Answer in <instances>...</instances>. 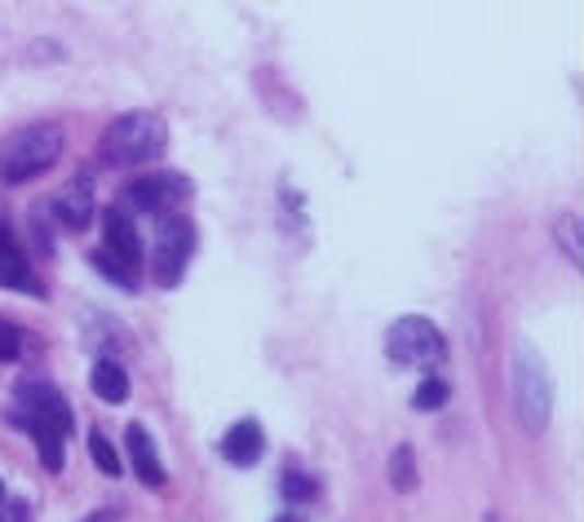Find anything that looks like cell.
Segmentation results:
<instances>
[{
  "label": "cell",
  "instance_id": "7402d4cb",
  "mask_svg": "<svg viewBox=\"0 0 584 522\" xmlns=\"http://www.w3.org/2000/svg\"><path fill=\"white\" fill-rule=\"evenodd\" d=\"M84 522H115V518H111V513H89Z\"/></svg>",
  "mask_w": 584,
  "mask_h": 522
},
{
  "label": "cell",
  "instance_id": "52a82bcc",
  "mask_svg": "<svg viewBox=\"0 0 584 522\" xmlns=\"http://www.w3.org/2000/svg\"><path fill=\"white\" fill-rule=\"evenodd\" d=\"M191 195V182L182 173H147V177H134L125 186V204L129 213H151V218H169L173 208H182V199Z\"/></svg>",
  "mask_w": 584,
  "mask_h": 522
},
{
  "label": "cell",
  "instance_id": "44dd1931",
  "mask_svg": "<svg viewBox=\"0 0 584 522\" xmlns=\"http://www.w3.org/2000/svg\"><path fill=\"white\" fill-rule=\"evenodd\" d=\"M0 522H32V509L23 500L5 496V500H0Z\"/></svg>",
  "mask_w": 584,
  "mask_h": 522
},
{
  "label": "cell",
  "instance_id": "9a60e30c",
  "mask_svg": "<svg viewBox=\"0 0 584 522\" xmlns=\"http://www.w3.org/2000/svg\"><path fill=\"white\" fill-rule=\"evenodd\" d=\"M279 496L293 500V504H310V500L319 496V483H314V474H306V469H288L284 483H279Z\"/></svg>",
  "mask_w": 584,
  "mask_h": 522
},
{
  "label": "cell",
  "instance_id": "4fadbf2b",
  "mask_svg": "<svg viewBox=\"0 0 584 522\" xmlns=\"http://www.w3.org/2000/svg\"><path fill=\"white\" fill-rule=\"evenodd\" d=\"M0 283L5 288H14V292H41L45 297V288L32 279V266H27V257L14 248V244H0Z\"/></svg>",
  "mask_w": 584,
  "mask_h": 522
},
{
  "label": "cell",
  "instance_id": "8fae6325",
  "mask_svg": "<svg viewBox=\"0 0 584 522\" xmlns=\"http://www.w3.org/2000/svg\"><path fill=\"white\" fill-rule=\"evenodd\" d=\"M125 448H129L134 474H138L147 487H164V483H169V474H164V465H160V452H156V439L147 434V426H129Z\"/></svg>",
  "mask_w": 584,
  "mask_h": 522
},
{
  "label": "cell",
  "instance_id": "e0dca14e",
  "mask_svg": "<svg viewBox=\"0 0 584 522\" xmlns=\"http://www.w3.org/2000/svg\"><path fill=\"white\" fill-rule=\"evenodd\" d=\"M447 394H451V385H447L443 376H425V381L416 385V394H412V407H416V411H434V407L447 403Z\"/></svg>",
  "mask_w": 584,
  "mask_h": 522
},
{
  "label": "cell",
  "instance_id": "30bf717a",
  "mask_svg": "<svg viewBox=\"0 0 584 522\" xmlns=\"http://www.w3.org/2000/svg\"><path fill=\"white\" fill-rule=\"evenodd\" d=\"M262 452H266V434H262L257 421H236V426L221 434V456H226L230 465H240V469L257 465Z\"/></svg>",
  "mask_w": 584,
  "mask_h": 522
},
{
  "label": "cell",
  "instance_id": "7c38bea8",
  "mask_svg": "<svg viewBox=\"0 0 584 522\" xmlns=\"http://www.w3.org/2000/svg\"><path fill=\"white\" fill-rule=\"evenodd\" d=\"M89 385H93V394H98L102 403H125V398H129V372L115 363V359H98Z\"/></svg>",
  "mask_w": 584,
  "mask_h": 522
},
{
  "label": "cell",
  "instance_id": "5bb4252c",
  "mask_svg": "<svg viewBox=\"0 0 584 522\" xmlns=\"http://www.w3.org/2000/svg\"><path fill=\"white\" fill-rule=\"evenodd\" d=\"M390 483H394V491H416V452L408 443L394 448V456H390Z\"/></svg>",
  "mask_w": 584,
  "mask_h": 522
},
{
  "label": "cell",
  "instance_id": "8992f818",
  "mask_svg": "<svg viewBox=\"0 0 584 522\" xmlns=\"http://www.w3.org/2000/svg\"><path fill=\"white\" fill-rule=\"evenodd\" d=\"M191 253H195V227H191V218H182V213L156 218V248H151V270H156V279H160L164 288L182 283Z\"/></svg>",
  "mask_w": 584,
  "mask_h": 522
},
{
  "label": "cell",
  "instance_id": "ac0fdd59",
  "mask_svg": "<svg viewBox=\"0 0 584 522\" xmlns=\"http://www.w3.org/2000/svg\"><path fill=\"white\" fill-rule=\"evenodd\" d=\"M93 266H98V270H102L106 279H115L121 288H129V292L138 288V275H134V270H125V266H115V262H111L106 253H93Z\"/></svg>",
  "mask_w": 584,
  "mask_h": 522
},
{
  "label": "cell",
  "instance_id": "ba28073f",
  "mask_svg": "<svg viewBox=\"0 0 584 522\" xmlns=\"http://www.w3.org/2000/svg\"><path fill=\"white\" fill-rule=\"evenodd\" d=\"M102 235H106V257L115 262V266H125V270H142V235H138V222H134V213L125 204H115V208H106V218H102Z\"/></svg>",
  "mask_w": 584,
  "mask_h": 522
},
{
  "label": "cell",
  "instance_id": "5b68a950",
  "mask_svg": "<svg viewBox=\"0 0 584 522\" xmlns=\"http://www.w3.org/2000/svg\"><path fill=\"white\" fill-rule=\"evenodd\" d=\"M386 355L399 368H434L447 359V337L438 324H430L425 315H403L390 333H386Z\"/></svg>",
  "mask_w": 584,
  "mask_h": 522
},
{
  "label": "cell",
  "instance_id": "ffe728a7",
  "mask_svg": "<svg viewBox=\"0 0 584 522\" xmlns=\"http://www.w3.org/2000/svg\"><path fill=\"white\" fill-rule=\"evenodd\" d=\"M562 248H566L571 266L580 270V266H584V257H580V218H575V213H571V218H562Z\"/></svg>",
  "mask_w": 584,
  "mask_h": 522
},
{
  "label": "cell",
  "instance_id": "9c48e42d",
  "mask_svg": "<svg viewBox=\"0 0 584 522\" xmlns=\"http://www.w3.org/2000/svg\"><path fill=\"white\" fill-rule=\"evenodd\" d=\"M54 218L67 227V231H84L93 222V182L89 177H76L67 182L58 195H54Z\"/></svg>",
  "mask_w": 584,
  "mask_h": 522
},
{
  "label": "cell",
  "instance_id": "2e32d148",
  "mask_svg": "<svg viewBox=\"0 0 584 522\" xmlns=\"http://www.w3.org/2000/svg\"><path fill=\"white\" fill-rule=\"evenodd\" d=\"M89 452H93V465H98L102 474H111V478H121L125 461H121V456H115V448H111V439H106L102 430H93V434H89Z\"/></svg>",
  "mask_w": 584,
  "mask_h": 522
},
{
  "label": "cell",
  "instance_id": "6da1fadb",
  "mask_svg": "<svg viewBox=\"0 0 584 522\" xmlns=\"http://www.w3.org/2000/svg\"><path fill=\"white\" fill-rule=\"evenodd\" d=\"M14 426L32 434L36 452H41V465L49 474H62V443L67 434L76 430V416H71V403L49 385V381H23L19 394H14Z\"/></svg>",
  "mask_w": 584,
  "mask_h": 522
},
{
  "label": "cell",
  "instance_id": "d6986e66",
  "mask_svg": "<svg viewBox=\"0 0 584 522\" xmlns=\"http://www.w3.org/2000/svg\"><path fill=\"white\" fill-rule=\"evenodd\" d=\"M19 355H23V333L0 320V363H14Z\"/></svg>",
  "mask_w": 584,
  "mask_h": 522
},
{
  "label": "cell",
  "instance_id": "3957f363",
  "mask_svg": "<svg viewBox=\"0 0 584 522\" xmlns=\"http://www.w3.org/2000/svg\"><path fill=\"white\" fill-rule=\"evenodd\" d=\"M62 155V129L58 125H27L0 147V182H32L45 169H54Z\"/></svg>",
  "mask_w": 584,
  "mask_h": 522
},
{
  "label": "cell",
  "instance_id": "cb8c5ba5",
  "mask_svg": "<svg viewBox=\"0 0 584 522\" xmlns=\"http://www.w3.org/2000/svg\"><path fill=\"white\" fill-rule=\"evenodd\" d=\"M5 496H10V491H5V483H0V500H5Z\"/></svg>",
  "mask_w": 584,
  "mask_h": 522
},
{
  "label": "cell",
  "instance_id": "603a6c76",
  "mask_svg": "<svg viewBox=\"0 0 584 522\" xmlns=\"http://www.w3.org/2000/svg\"><path fill=\"white\" fill-rule=\"evenodd\" d=\"M275 522H301V518H297V513H279Z\"/></svg>",
  "mask_w": 584,
  "mask_h": 522
},
{
  "label": "cell",
  "instance_id": "277c9868",
  "mask_svg": "<svg viewBox=\"0 0 584 522\" xmlns=\"http://www.w3.org/2000/svg\"><path fill=\"white\" fill-rule=\"evenodd\" d=\"M514 403H518V421L527 434H540L549 426V407H553L549 368L527 341H518L514 350Z\"/></svg>",
  "mask_w": 584,
  "mask_h": 522
},
{
  "label": "cell",
  "instance_id": "7a4b0ae2",
  "mask_svg": "<svg viewBox=\"0 0 584 522\" xmlns=\"http://www.w3.org/2000/svg\"><path fill=\"white\" fill-rule=\"evenodd\" d=\"M169 147V125L160 112H129L121 120H111V129L102 134V160L115 169H138L160 160Z\"/></svg>",
  "mask_w": 584,
  "mask_h": 522
}]
</instances>
